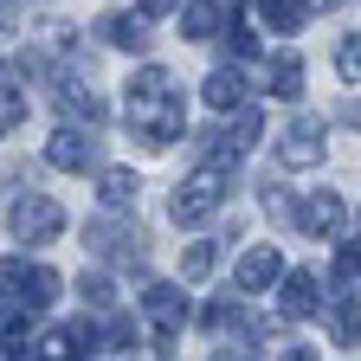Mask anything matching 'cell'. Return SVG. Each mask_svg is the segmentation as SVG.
Instances as JSON below:
<instances>
[{
	"mask_svg": "<svg viewBox=\"0 0 361 361\" xmlns=\"http://www.w3.org/2000/svg\"><path fill=\"white\" fill-rule=\"evenodd\" d=\"M123 104H129V123H135V135H142V149H168L174 135L188 129V110H180V84H174L161 65L129 71Z\"/></svg>",
	"mask_w": 361,
	"mask_h": 361,
	"instance_id": "cell-1",
	"label": "cell"
},
{
	"mask_svg": "<svg viewBox=\"0 0 361 361\" xmlns=\"http://www.w3.org/2000/svg\"><path fill=\"white\" fill-rule=\"evenodd\" d=\"M233 180H239V174H219V168H200L194 180H180V188H174L168 213H174L180 226H200V219H213V213L226 207V194H233Z\"/></svg>",
	"mask_w": 361,
	"mask_h": 361,
	"instance_id": "cell-2",
	"label": "cell"
},
{
	"mask_svg": "<svg viewBox=\"0 0 361 361\" xmlns=\"http://www.w3.org/2000/svg\"><path fill=\"white\" fill-rule=\"evenodd\" d=\"M0 297H13L26 310H45V303L59 297V271L26 264V258H7V264H0Z\"/></svg>",
	"mask_w": 361,
	"mask_h": 361,
	"instance_id": "cell-3",
	"label": "cell"
},
{
	"mask_svg": "<svg viewBox=\"0 0 361 361\" xmlns=\"http://www.w3.org/2000/svg\"><path fill=\"white\" fill-rule=\"evenodd\" d=\"M59 233H65V207L59 200H45V194L13 200V239L20 245H52Z\"/></svg>",
	"mask_w": 361,
	"mask_h": 361,
	"instance_id": "cell-4",
	"label": "cell"
},
{
	"mask_svg": "<svg viewBox=\"0 0 361 361\" xmlns=\"http://www.w3.org/2000/svg\"><path fill=\"white\" fill-rule=\"evenodd\" d=\"M342 219H348V207L336 188H316L310 200H297V233H310V239H336Z\"/></svg>",
	"mask_w": 361,
	"mask_h": 361,
	"instance_id": "cell-5",
	"label": "cell"
},
{
	"mask_svg": "<svg viewBox=\"0 0 361 361\" xmlns=\"http://www.w3.org/2000/svg\"><path fill=\"white\" fill-rule=\"evenodd\" d=\"M323 149H329V135H323V123H316V116H297V123L278 135V161H284V168H316V161H323Z\"/></svg>",
	"mask_w": 361,
	"mask_h": 361,
	"instance_id": "cell-6",
	"label": "cell"
},
{
	"mask_svg": "<svg viewBox=\"0 0 361 361\" xmlns=\"http://www.w3.org/2000/svg\"><path fill=\"white\" fill-rule=\"evenodd\" d=\"M45 161L65 168V174H78V168L97 161V135H90V129H59L52 142H45Z\"/></svg>",
	"mask_w": 361,
	"mask_h": 361,
	"instance_id": "cell-7",
	"label": "cell"
},
{
	"mask_svg": "<svg viewBox=\"0 0 361 361\" xmlns=\"http://www.w3.org/2000/svg\"><path fill=\"white\" fill-rule=\"evenodd\" d=\"M278 278H284V252H278V245H252V252L239 258V271H233L239 290H271Z\"/></svg>",
	"mask_w": 361,
	"mask_h": 361,
	"instance_id": "cell-8",
	"label": "cell"
},
{
	"mask_svg": "<svg viewBox=\"0 0 361 361\" xmlns=\"http://www.w3.org/2000/svg\"><path fill=\"white\" fill-rule=\"evenodd\" d=\"M142 310H149L155 329H180V323H188V290H174V284H142Z\"/></svg>",
	"mask_w": 361,
	"mask_h": 361,
	"instance_id": "cell-9",
	"label": "cell"
},
{
	"mask_svg": "<svg viewBox=\"0 0 361 361\" xmlns=\"http://www.w3.org/2000/svg\"><path fill=\"white\" fill-rule=\"evenodd\" d=\"M219 26H226V0H188V7H180V32L194 45H207Z\"/></svg>",
	"mask_w": 361,
	"mask_h": 361,
	"instance_id": "cell-10",
	"label": "cell"
},
{
	"mask_svg": "<svg viewBox=\"0 0 361 361\" xmlns=\"http://www.w3.org/2000/svg\"><path fill=\"white\" fill-rule=\"evenodd\" d=\"M278 303H284V316H310L316 303H323V284H316V271H290L284 290H278Z\"/></svg>",
	"mask_w": 361,
	"mask_h": 361,
	"instance_id": "cell-11",
	"label": "cell"
},
{
	"mask_svg": "<svg viewBox=\"0 0 361 361\" xmlns=\"http://www.w3.org/2000/svg\"><path fill=\"white\" fill-rule=\"evenodd\" d=\"M207 104H213L219 116L239 110V104H245V78H239V71H213V78H207Z\"/></svg>",
	"mask_w": 361,
	"mask_h": 361,
	"instance_id": "cell-12",
	"label": "cell"
},
{
	"mask_svg": "<svg viewBox=\"0 0 361 361\" xmlns=\"http://www.w3.org/2000/svg\"><path fill=\"white\" fill-rule=\"evenodd\" d=\"M97 26H104V39H110V45H123V52H142V45H149V26H135L129 13H104Z\"/></svg>",
	"mask_w": 361,
	"mask_h": 361,
	"instance_id": "cell-13",
	"label": "cell"
},
{
	"mask_svg": "<svg viewBox=\"0 0 361 361\" xmlns=\"http://www.w3.org/2000/svg\"><path fill=\"white\" fill-rule=\"evenodd\" d=\"M329 329H336V342H342V348H355V342H361V297H348V290H342V303L329 310Z\"/></svg>",
	"mask_w": 361,
	"mask_h": 361,
	"instance_id": "cell-14",
	"label": "cell"
},
{
	"mask_svg": "<svg viewBox=\"0 0 361 361\" xmlns=\"http://www.w3.org/2000/svg\"><path fill=\"white\" fill-rule=\"evenodd\" d=\"M271 90H278V97H303V59L297 52L271 59Z\"/></svg>",
	"mask_w": 361,
	"mask_h": 361,
	"instance_id": "cell-15",
	"label": "cell"
},
{
	"mask_svg": "<svg viewBox=\"0 0 361 361\" xmlns=\"http://www.w3.org/2000/svg\"><path fill=\"white\" fill-rule=\"evenodd\" d=\"M226 142H233L239 155H245V149H258V142H264V116H258V110H239V116H233V129H226Z\"/></svg>",
	"mask_w": 361,
	"mask_h": 361,
	"instance_id": "cell-16",
	"label": "cell"
},
{
	"mask_svg": "<svg viewBox=\"0 0 361 361\" xmlns=\"http://www.w3.org/2000/svg\"><path fill=\"white\" fill-rule=\"evenodd\" d=\"M97 200H104V207H129V200H135V174H129V168H110V174L97 180Z\"/></svg>",
	"mask_w": 361,
	"mask_h": 361,
	"instance_id": "cell-17",
	"label": "cell"
},
{
	"mask_svg": "<svg viewBox=\"0 0 361 361\" xmlns=\"http://www.w3.org/2000/svg\"><path fill=\"white\" fill-rule=\"evenodd\" d=\"M59 104H65V116H84V123H97V116H104L97 97H90V84H59Z\"/></svg>",
	"mask_w": 361,
	"mask_h": 361,
	"instance_id": "cell-18",
	"label": "cell"
},
{
	"mask_svg": "<svg viewBox=\"0 0 361 361\" xmlns=\"http://www.w3.org/2000/svg\"><path fill=\"white\" fill-rule=\"evenodd\" d=\"M336 71H342L348 84H361V32H342V39H336Z\"/></svg>",
	"mask_w": 361,
	"mask_h": 361,
	"instance_id": "cell-19",
	"label": "cell"
},
{
	"mask_svg": "<svg viewBox=\"0 0 361 361\" xmlns=\"http://www.w3.org/2000/svg\"><path fill=\"white\" fill-rule=\"evenodd\" d=\"M104 348H135V342H142V323H135V316H110V329L97 336Z\"/></svg>",
	"mask_w": 361,
	"mask_h": 361,
	"instance_id": "cell-20",
	"label": "cell"
},
{
	"mask_svg": "<svg viewBox=\"0 0 361 361\" xmlns=\"http://www.w3.org/2000/svg\"><path fill=\"white\" fill-rule=\"evenodd\" d=\"M264 20L278 26V32H297L303 26V0H264Z\"/></svg>",
	"mask_w": 361,
	"mask_h": 361,
	"instance_id": "cell-21",
	"label": "cell"
},
{
	"mask_svg": "<svg viewBox=\"0 0 361 361\" xmlns=\"http://www.w3.org/2000/svg\"><path fill=\"white\" fill-rule=\"evenodd\" d=\"M213 264H219V245H188V252H180V271H188V278H194V284L207 278V271H213Z\"/></svg>",
	"mask_w": 361,
	"mask_h": 361,
	"instance_id": "cell-22",
	"label": "cell"
},
{
	"mask_svg": "<svg viewBox=\"0 0 361 361\" xmlns=\"http://www.w3.org/2000/svg\"><path fill=\"white\" fill-rule=\"evenodd\" d=\"M264 213H271V219H297V194L271 180V188H264Z\"/></svg>",
	"mask_w": 361,
	"mask_h": 361,
	"instance_id": "cell-23",
	"label": "cell"
},
{
	"mask_svg": "<svg viewBox=\"0 0 361 361\" xmlns=\"http://www.w3.org/2000/svg\"><path fill=\"white\" fill-rule=\"evenodd\" d=\"M78 284H84V303H97V310H110V303H116V290H110L104 271H90V278H78Z\"/></svg>",
	"mask_w": 361,
	"mask_h": 361,
	"instance_id": "cell-24",
	"label": "cell"
},
{
	"mask_svg": "<svg viewBox=\"0 0 361 361\" xmlns=\"http://www.w3.org/2000/svg\"><path fill=\"white\" fill-rule=\"evenodd\" d=\"M26 116V97H20V90H0V129H13Z\"/></svg>",
	"mask_w": 361,
	"mask_h": 361,
	"instance_id": "cell-25",
	"label": "cell"
},
{
	"mask_svg": "<svg viewBox=\"0 0 361 361\" xmlns=\"http://www.w3.org/2000/svg\"><path fill=\"white\" fill-rule=\"evenodd\" d=\"M200 323H207V329H226V323H233V297H213Z\"/></svg>",
	"mask_w": 361,
	"mask_h": 361,
	"instance_id": "cell-26",
	"label": "cell"
},
{
	"mask_svg": "<svg viewBox=\"0 0 361 361\" xmlns=\"http://www.w3.org/2000/svg\"><path fill=\"white\" fill-rule=\"evenodd\" d=\"M226 52H233V59H252V52H258V45H252V32H245L239 20H233V32H226Z\"/></svg>",
	"mask_w": 361,
	"mask_h": 361,
	"instance_id": "cell-27",
	"label": "cell"
},
{
	"mask_svg": "<svg viewBox=\"0 0 361 361\" xmlns=\"http://www.w3.org/2000/svg\"><path fill=\"white\" fill-rule=\"evenodd\" d=\"M20 26V0H0V32H13Z\"/></svg>",
	"mask_w": 361,
	"mask_h": 361,
	"instance_id": "cell-28",
	"label": "cell"
},
{
	"mask_svg": "<svg viewBox=\"0 0 361 361\" xmlns=\"http://www.w3.org/2000/svg\"><path fill=\"white\" fill-rule=\"evenodd\" d=\"M336 116H342L348 129H361V104H336Z\"/></svg>",
	"mask_w": 361,
	"mask_h": 361,
	"instance_id": "cell-29",
	"label": "cell"
},
{
	"mask_svg": "<svg viewBox=\"0 0 361 361\" xmlns=\"http://www.w3.org/2000/svg\"><path fill=\"white\" fill-rule=\"evenodd\" d=\"M135 7H142V13H168V7H174V0H135Z\"/></svg>",
	"mask_w": 361,
	"mask_h": 361,
	"instance_id": "cell-30",
	"label": "cell"
},
{
	"mask_svg": "<svg viewBox=\"0 0 361 361\" xmlns=\"http://www.w3.org/2000/svg\"><path fill=\"white\" fill-rule=\"evenodd\" d=\"M284 361H316V348H284Z\"/></svg>",
	"mask_w": 361,
	"mask_h": 361,
	"instance_id": "cell-31",
	"label": "cell"
}]
</instances>
